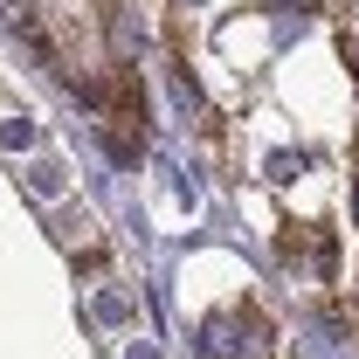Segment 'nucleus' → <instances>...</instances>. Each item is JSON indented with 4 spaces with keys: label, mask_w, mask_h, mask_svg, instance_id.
Segmentation results:
<instances>
[{
    "label": "nucleus",
    "mask_w": 359,
    "mask_h": 359,
    "mask_svg": "<svg viewBox=\"0 0 359 359\" xmlns=\"http://www.w3.org/2000/svg\"><path fill=\"white\" fill-rule=\"evenodd\" d=\"M97 104H104V111H111V118H145V83H138V69H125V62H118V69H111V83L97 90Z\"/></svg>",
    "instance_id": "f257e3e1"
},
{
    "label": "nucleus",
    "mask_w": 359,
    "mask_h": 359,
    "mask_svg": "<svg viewBox=\"0 0 359 359\" xmlns=\"http://www.w3.org/2000/svg\"><path fill=\"white\" fill-rule=\"evenodd\" d=\"M228 332H235L242 359H269L276 353V332H269V318L256 311V304H235V311H228Z\"/></svg>",
    "instance_id": "f03ea898"
},
{
    "label": "nucleus",
    "mask_w": 359,
    "mask_h": 359,
    "mask_svg": "<svg viewBox=\"0 0 359 359\" xmlns=\"http://www.w3.org/2000/svg\"><path fill=\"white\" fill-rule=\"evenodd\" d=\"M104 145H111V159H138V138H125V132H104Z\"/></svg>",
    "instance_id": "7ed1b4c3"
},
{
    "label": "nucleus",
    "mask_w": 359,
    "mask_h": 359,
    "mask_svg": "<svg viewBox=\"0 0 359 359\" xmlns=\"http://www.w3.org/2000/svg\"><path fill=\"white\" fill-rule=\"evenodd\" d=\"M353 215H359V194H353Z\"/></svg>",
    "instance_id": "20e7f679"
}]
</instances>
